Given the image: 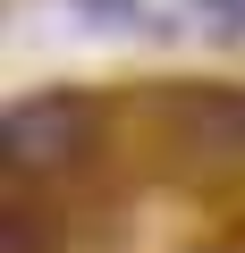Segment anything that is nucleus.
Listing matches in <instances>:
<instances>
[{
  "label": "nucleus",
  "mask_w": 245,
  "mask_h": 253,
  "mask_svg": "<svg viewBox=\"0 0 245 253\" xmlns=\"http://www.w3.org/2000/svg\"><path fill=\"white\" fill-rule=\"evenodd\" d=\"M0 236H9V253H43V219L17 203V211H0Z\"/></svg>",
  "instance_id": "nucleus-3"
},
{
  "label": "nucleus",
  "mask_w": 245,
  "mask_h": 253,
  "mask_svg": "<svg viewBox=\"0 0 245 253\" xmlns=\"http://www.w3.org/2000/svg\"><path fill=\"white\" fill-rule=\"evenodd\" d=\"M85 135H93V110L76 93H43V101H17L9 118H0V152H9V169H26V177L76 161Z\"/></svg>",
  "instance_id": "nucleus-1"
},
{
  "label": "nucleus",
  "mask_w": 245,
  "mask_h": 253,
  "mask_svg": "<svg viewBox=\"0 0 245 253\" xmlns=\"http://www.w3.org/2000/svg\"><path fill=\"white\" fill-rule=\"evenodd\" d=\"M211 9H220V17H237V0H211Z\"/></svg>",
  "instance_id": "nucleus-5"
},
{
  "label": "nucleus",
  "mask_w": 245,
  "mask_h": 253,
  "mask_svg": "<svg viewBox=\"0 0 245 253\" xmlns=\"http://www.w3.org/2000/svg\"><path fill=\"white\" fill-rule=\"evenodd\" d=\"M93 17H144V0H85Z\"/></svg>",
  "instance_id": "nucleus-4"
},
{
  "label": "nucleus",
  "mask_w": 245,
  "mask_h": 253,
  "mask_svg": "<svg viewBox=\"0 0 245 253\" xmlns=\"http://www.w3.org/2000/svg\"><path fill=\"white\" fill-rule=\"evenodd\" d=\"M178 135H186L195 152H220V161H237V152H245V101H237V93L178 101Z\"/></svg>",
  "instance_id": "nucleus-2"
}]
</instances>
